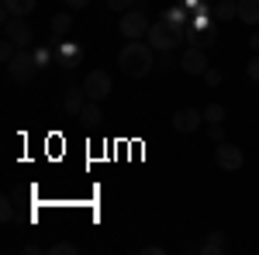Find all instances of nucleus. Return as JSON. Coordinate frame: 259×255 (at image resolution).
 <instances>
[{
  "instance_id": "nucleus-16",
  "label": "nucleus",
  "mask_w": 259,
  "mask_h": 255,
  "mask_svg": "<svg viewBox=\"0 0 259 255\" xmlns=\"http://www.w3.org/2000/svg\"><path fill=\"white\" fill-rule=\"evenodd\" d=\"M83 59V45H62V69H73V66H80Z\"/></svg>"
},
{
  "instance_id": "nucleus-23",
  "label": "nucleus",
  "mask_w": 259,
  "mask_h": 255,
  "mask_svg": "<svg viewBox=\"0 0 259 255\" xmlns=\"http://www.w3.org/2000/svg\"><path fill=\"white\" fill-rule=\"evenodd\" d=\"M49 255H76V245L73 241H59V245H52Z\"/></svg>"
},
{
  "instance_id": "nucleus-5",
  "label": "nucleus",
  "mask_w": 259,
  "mask_h": 255,
  "mask_svg": "<svg viewBox=\"0 0 259 255\" xmlns=\"http://www.w3.org/2000/svg\"><path fill=\"white\" fill-rule=\"evenodd\" d=\"M214 162H218V169L225 173H235L245 166V152H242L239 145H232V141H218L214 145Z\"/></svg>"
},
{
  "instance_id": "nucleus-14",
  "label": "nucleus",
  "mask_w": 259,
  "mask_h": 255,
  "mask_svg": "<svg viewBox=\"0 0 259 255\" xmlns=\"http://www.w3.org/2000/svg\"><path fill=\"white\" fill-rule=\"evenodd\" d=\"M214 21H239V0H214Z\"/></svg>"
},
{
  "instance_id": "nucleus-4",
  "label": "nucleus",
  "mask_w": 259,
  "mask_h": 255,
  "mask_svg": "<svg viewBox=\"0 0 259 255\" xmlns=\"http://www.w3.org/2000/svg\"><path fill=\"white\" fill-rule=\"evenodd\" d=\"M118 28H121V35H124L128 41H139V38H145V35H149L152 21L145 18V11H124Z\"/></svg>"
},
{
  "instance_id": "nucleus-25",
  "label": "nucleus",
  "mask_w": 259,
  "mask_h": 255,
  "mask_svg": "<svg viewBox=\"0 0 259 255\" xmlns=\"http://www.w3.org/2000/svg\"><path fill=\"white\" fill-rule=\"evenodd\" d=\"M0 221H4V224H11V221H14V203H11V200H4V203H0Z\"/></svg>"
},
{
  "instance_id": "nucleus-31",
  "label": "nucleus",
  "mask_w": 259,
  "mask_h": 255,
  "mask_svg": "<svg viewBox=\"0 0 259 255\" xmlns=\"http://www.w3.org/2000/svg\"><path fill=\"white\" fill-rule=\"evenodd\" d=\"M249 45H252V52H259V31L252 35V38H249Z\"/></svg>"
},
{
  "instance_id": "nucleus-2",
  "label": "nucleus",
  "mask_w": 259,
  "mask_h": 255,
  "mask_svg": "<svg viewBox=\"0 0 259 255\" xmlns=\"http://www.w3.org/2000/svg\"><path fill=\"white\" fill-rule=\"evenodd\" d=\"M183 35H187V24H169V21L162 18V21H156V24L149 28L145 41H149L156 52H173V48H180Z\"/></svg>"
},
{
  "instance_id": "nucleus-20",
  "label": "nucleus",
  "mask_w": 259,
  "mask_h": 255,
  "mask_svg": "<svg viewBox=\"0 0 259 255\" xmlns=\"http://www.w3.org/2000/svg\"><path fill=\"white\" fill-rule=\"evenodd\" d=\"M204 83H207V86H221V83H225V73L214 69V66H207V69H204Z\"/></svg>"
},
{
  "instance_id": "nucleus-3",
  "label": "nucleus",
  "mask_w": 259,
  "mask_h": 255,
  "mask_svg": "<svg viewBox=\"0 0 259 255\" xmlns=\"http://www.w3.org/2000/svg\"><path fill=\"white\" fill-rule=\"evenodd\" d=\"M38 59L28 52V48H18V56L7 62V76L14 79V83H31V79L38 76Z\"/></svg>"
},
{
  "instance_id": "nucleus-26",
  "label": "nucleus",
  "mask_w": 259,
  "mask_h": 255,
  "mask_svg": "<svg viewBox=\"0 0 259 255\" xmlns=\"http://www.w3.org/2000/svg\"><path fill=\"white\" fill-rule=\"evenodd\" d=\"M207 135H211V141L218 145V141H225V128H221V124H207Z\"/></svg>"
},
{
  "instance_id": "nucleus-1",
  "label": "nucleus",
  "mask_w": 259,
  "mask_h": 255,
  "mask_svg": "<svg viewBox=\"0 0 259 255\" xmlns=\"http://www.w3.org/2000/svg\"><path fill=\"white\" fill-rule=\"evenodd\" d=\"M118 66H121V73L132 76V79L149 76V73L156 69V48H152L149 41H128L118 52Z\"/></svg>"
},
{
  "instance_id": "nucleus-19",
  "label": "nucleus",
  "mask_w": 259,
  "mask_h": 255,
  "mask_svg": "<svg viewBox=\"0 0 259 255\" xmlns=\"http://www.w3.org/2000/svg\"><path fill=\"white\" fill-rule=\"evenodd\" d=\"M190 45H200V48H211V45H214V41H218V35H214V31H204V35H190Z\"/></svg>"
},
{
  "instance_id": "nucleus-29",
  "label": "nucleus",
  "mask_w": 259,
  "mask_h": 255,
  "mask_svg": "<svg viewBox=\"0 0 259 255\" xmlns=\"http://www.w3.org/2000/svg\"><path fill=\"white\" fill-rule=\"evenodd\" d=\"M90 0H66V7H73V11H80V7H87Z\"/></svg>"
},
{
  "instance_id": "nucleus-13",
  "label": "nucleus",
  "mask_w": 259,
  "mask_h": 255,
  "mask_svg": "<svg viewBox=\"0 0 259 255\" xmlns=\"http://www.w3.org/2000/svg\"><path fill=\"white\" fill-rule=\"evenodd\" d=\"M49 28H52V35H56V38H66V35L73 31V14H69V11H59V14H52Z\"/></svg>"
},
{
  "instance_id": "nucleus-9",
  "label": "nucleus",
  "mask_w": 259,
  "mask_h": 255,
  "mask_svg": "<svg viewBox=\"0 0 259 255\" xmlns=\"http://www.w3.org/2000/svg\"><path fill=\"white\" fill-rule=\"evenodd\" d=\"M200 124H204V111H197V107H180L173 114V131H180V135H194Z\"/></svg>"
},
{
  "instance_id": "nucleus-12",
  "label": "nucleus",
  "mask_w": 259,
  "mask_h": 255,
  "mask_svg": "<svg viewBox=\"0 0 259 255\" xmlns=\"http://www.w3.org/2000/svg\"><path fill=\"white\" fill-rule=\"evenodd\" d=\"M225 245H228L225 231H207V238H204V245H200L197 252L200 255H221V252H225Z\"/></svg>"
},
{
  "instance_id": "nucleus-15",
  "label": "nucleus",
  "mask_w": 259,
  "mask_h": 255,
  "mask_svg": "<svg viewBox=\"0 0 259 255\" xmlns=\"http://www.w3.org/2000/svg\"><path fill=\"white\" fill-rule=\"evenodd\" d=\"M239 21L242 24H259V0H239Z\"/></svg>"
},
{
  "instance_id": "nucleus-22",
  "label": "nucleus",
  "mask_w": 259,
  "mask_h": 255,
  "mask_svg": "<svg viewBox=\"0 0 259 255\" xmlns=\"http://www.w3.org/2000/svg\"><path fill=\"white\" fill-rule=\"evenodd\" d=\"M173 66H180V62L173 59V52H159V66H156V69H159V73H169Z\"/></svg>"
},
{
  "instance_id": "nucleus-17",
  "label": "nucleus",
  "mask_w": 259,
  "mask_h": 255,
  "mask_svg": "<svg viewBox=\"0 0 259 255\" xmlns=\"http://www.w3.org/2000/svg\"><path fill=\"white\" fill-rule=\"evenodd\" d=\"M80 121H83V124H90V128H97V124H100V104H97V100H87V104H83Z\"/></svg>"
},
{
  "instance_id": "nucleus-30",
  "label": "nucleus",
  "mask_w": 259,
  "mask_h": 255,
  "mask_svg": "<svg viewBox=\"0 0 259 255\" xmlns=\"http://www.w3.org/2000/svg\"><path fill=\"white\" fill-rule=\"evenodd\" d=\"M142 252H145V255H162V248H159V245H145Z\"/></svg>"
},
{
  "instance_id": "nucleus-27",
  "label": "nucleus",
  "mask_w": 259,
  "mask_h": 255,
  "mask_svg": "<svg viewBox=\"0 0 259 255\" xmlns=\"http://www.w3.org/2000/svg\"><path fill=\"white\" fill-rule=\"evenodd\" d=\"M132 4H135V0H107L111 11H132Z\"/></svg>"
},
{
  "instance_id": "nucleus-8",
  "label": "nucleus",
  "mask_w": 259,
  "mask_h": 255,
  "mask_svg": "<svg viewBox=\"0 0 259 255\" xmlns=\"http://www.w3.org/2000/svg\"><path fill=\"white\" fill-rule=\"evenodd\" d=\"M4 38H11L18 48H28L31 38H35V31H31V24L24 18H11V21H4Z\"/></svg>"
},
{
  "instance_id": "nucleus-6",
  "label": "nucleus",
  "mask_w": 259,
  "mask_h": 255,
  "mask_svg": "<svg viewBox=\"0 0 259 255\" xmlns=\"http://www.w3.org/2000/svg\"><path fill=\"white\" fill-rule=\"evenodd\" d=\"M111 73H104V69H90L87 73V79H83V90H87V97L90 100H107V93H111Z\"/></svg>"
},
{
  "instance_id": "nucleus-11",
  "label": "nucleus",
  "mask_w": 259,
  "mask_h": 255,
  "mask_svg": "<svg viewBox=\"0 0 259 255\" xmlns=\"http://www.w3.org/2000/svg\"><path fill=\"white\" fill-rule=\"evenodd\" d=\"M35 11V0H4V11H0V18L11 21V18H28Z\"/></svg>"
},
{
  "instance_id": "nucleus-18",
  "label": "nucleus",
  "mask_w": 259,
  "mask_h": 255,
  "mask_svg": "<svg viewBox=\"0 0 259 255\" xmlns=\"http://www.w3.org/2000/svg\"><path fill=\"white\" fill-rule=\"evenodd\" d=\"M225 114H228V111H225L221 104H207V107H204V121H207V124H221Z\"/></svg>"
},
{
  "instance_id": "nucleus-28",
  "label": "nucleus",
  "mask_w": 259,
  "mask_h": 255,
  "mask_svg": "<svg viewBox=\"0 0 259 255\" xmlns=\"http://www.w3.org/2000/svg\"><path fill=\"white\" fill-rule=\"evenodd\" d=\"M166 21H169V24H183V11H180V7H169Z\"/></svg>"
},
{
  "instance_id": "nucleus-7",
  "label": "nucleus",
  "mask_w": 259,
  "mask_h": 255,
  "mask_svg": "<svg viewBox=\"0 0 259 255\" xmlns=\"http://www.w3.org/2000/svg\"><path fill=\"white\" fill-rule=\"evenodd\" d=\"M180 69H183L187 76H204V69H207V48L190 45V48L180 56Z\"/></svg>"
},
{
  "instance_id": "nucleus-24",
  "label": "nucleus",
  "mask_w": 259,
  "mask_h": 255,
  "mask_svg": "<svg viewBox=\"0 0 259 255\" xmlns=\"http://www.w3.org/2000/svg\"><path fill=\"white\" fill-rule=\"evenodd\" d=\"M245 76L252 79V83H259V52H256L249 62H245Z\"/></svg>"
},
{
  "instance_id": "nucleus-10",
  "label": "nucleus",
  "mask_w": 259,
  "mask_h": 255,
  "mask_svg": "<svg viewBox=\"0 0 259 255\" xmlns=\"http://www.w3.org/2000/svg\"><path fill=\"white\" fill-rule=\"evenodd\" d=\"M87 90H76V86H66V93H62V111L69 114V118H80V111H83V104H87Z\"/></svg>"
},
{
  "instance_id": "nucleus-21",
  "label": "nucleus",
  "mask_w": 259,
  "mask_h": 255,
  "mask_svg": "<svg viewBox=\"0 0 259 255\" xmlns=\"http://www.w3.org/2000/svg\"><path fill=\"white\" fill-rule=\"evenodd\" d=\"M14 56H18V45H14L11 38H4V41H0V59H4V62H11Z\"/></svg>"
}]
</instances>
